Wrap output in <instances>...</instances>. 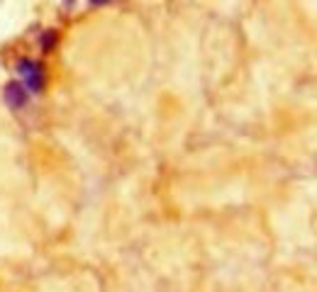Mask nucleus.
I'll return each mask as SVG.
<instances>
[{
    "label": "nucleus",
    "mask_w": 317,
    "mask_h": 292,
    "mask_svg": "<svg viewBox=\"0 0 317 292\" xmlns=\"http://www.w3.org/2000/svg\"><path fill=\"white\" fill-rule=\"evenodd\" d=\"M17 73L22 78V85L27 88V93H41V88H44V69L34 59H22L17 64Z\"/></svg>",
    "instance_id": "f257e3e1"
},
{
    "label": "nucleus",
    "mask_w": 317,
    "mask_h": 292,
    "mask_svg": "<svg viewBox=\"0 0 317 292\" xmlns=\"http://www.w3.org/2000/svg\"><path fill=\"white\" fill-rule=\"evenodd\" d=\"M3 97H5V105H8L10 110H22V107L27 105L29 93H27V88L20 83V81H10V83H5Z\"/></svg>",
    "instance_id": "f03ea898"
},
{
    "label": "nucleus",
    "mask_w": 317,
    "mask_h": 292,
    "mask_svg": "<svg viewBox=\"0 0 317 292\" xmlns=\"http://www.w3.org/2000/svg\"><path fill=\"white\" fill-rule=\"evenodd\" d=\"M56 34L54 29H49V32H44L41 34V42H39V46H41V51H49V49H54V44H56Z\"/></svg>",
    "instance_id": "7ed1b4c3"
},
{
    "label": "nucleus",
    "mask_w": 317,
    "mask_h": 292,
    "mask_svg": "<svg viewBox=\"0 0 317 292\" xmlns=\"http://www.w3.org/2000/svg\"><path fill=\"white\" fill-rule=\"evenodd\" d=\"M105 3H110V0H90V5H105Z\"/></svg>",
    "instance_id": "20e7f679"
}]
</instances>
